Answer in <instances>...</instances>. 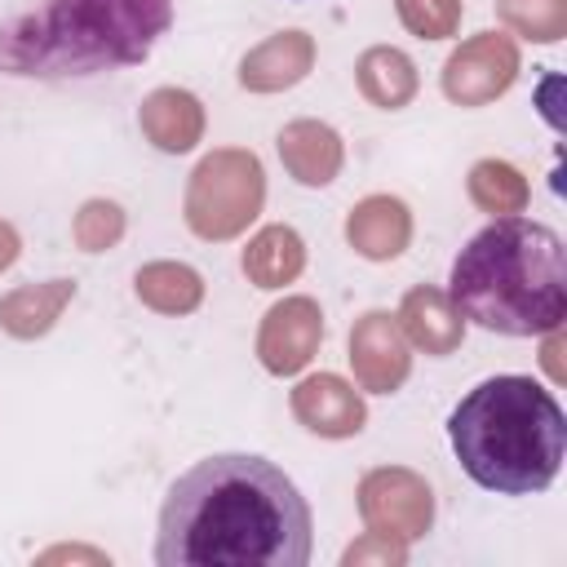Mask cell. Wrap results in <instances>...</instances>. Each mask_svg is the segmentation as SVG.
<instances>
[{"label":"cell","mask_w":567,"mask_h":567,"mask_svg":"<svg viewBox=\"0 0 567 567\" xmlns=\"http://www.w3.org/2000/svg\"><path fill=\"white\" fill-rule=\"evenodd\" d=\"M399 22L421 40H447L461 27V0H394Z\"/></svg>","instance_id":"obj_23"},{"label":"cell","mask_w":567,"mask_h":567,"mask_svg":"<svg viewBox=\"0 0 567 567\" xmlns=\"http://www.w3.org/2000/svg\"><path fill=\"white\" fill-rule=\"evenodd\" d=\"M173 0H49L0 31V66L40 80H84L151 58Z\"/></svg>","instance_id":"obj_4"},{"label":"cell","mask_w":567,"mask_h":567,"mask_svg":"<svg viewBox=\"0 0 567 567\" xmlns=\"http://www.w3.org/2000/svg\"><path fill=\"white\" fill-rule=\"evenodd\" d=\"M461 470L496 496L545 492L567 456V416L532 377H487L447 416Z\"/></svg>","instance_id":"obj_3"},{"label":"cell","mask_w":567,"mask_h":567,"mask_svg":"<svg viewBox=\"0 0 567 567\" xmlns=\"http://www.w3.org/2000/svg\"><path fill=\"white\" fill-rule=\"evenodd\" d=\"M133 292L159 315H190L204 301V279L186 261H146L133 275Z\"/></svg>","instance_id":"obj_19"},{"label":"cell","mask_w":567,"mask_h":567,"mask_svg":"<svg viewBox=\"0 0 567 567\" xmlns=\"http://www.w3.org/2000/svg\"><path fill=\"white\" fill-rule=\"evenodd\" d=\"M292 416L319 434V439H350L363 430L368 421V408H363V394L337 377V372H315L306 381H297L292 390Z\"/></svg>","instance_id":"obj_10"},{"label":"cell","mask_w":567,"mask_h":567,"mask_svg":"<svg viewBox=\"0 0 567 567\" xmlns=\"http://www.w3.org/2000/svg\"><path fill=\"white\" fill-rule=\"evenodd\" d=\"M266 204V173L252 151L221 146L204 155L186 182V226L199 239H235L248 230V221Z\"/></svg>","instance_id":"obj_5"},{"label":"cell","mask_w":567,"mask_h":567,"mask_svg":"<svg viewBox=\"0 0 567 567\" xmlns=\"http://www.w3.org/2000/svg\"><path fill=\"white\" fill-rule=\"evenodd\" d=\"M359 514L368 532L390 540H421L434 523V492L416 470L377 465L359 478Z\"/></svg>","instance_id":"obj_6"},{"label":"cell","mask_w":567,"mask_h":567,"mask_svg":"<svg viewBox=\"0 0 567 567\" xmlns=\"http://www.w3.org/2000/svg\"><path fill=\"white\" fill-rule=\"evenodd\" d=\"M354 80H359V93H363L372 106H381V111L408 106V102L416 97V84H421L412 58H408L403 49H390V44L368 49V53L359 58V66H354Z\"/></svg>","instance_id":"obj_18"},{"label":"cell","mask_w":567,"mask_h":567,"mask_svg":"<svg viewBox=\"0 0 567 567\" xmlns=\"http://www.w3.org/2000/svg\"><path fill=\"white\" fill-rule=\"evenodd\" d=\"M137 128L155 151L182 155L204 137V106L186 89H155L137 106Z\"/></svg>","instance_id":"obj_15"},{"label":"cell","mask_w":567,"mask_h":567,"mask_svg":"<svg viewBox=\"0 0 567 567\" xmlns=\"http://www.w3.org/2000/svg\"><path fill=\"white\" fill-rule=\"evenodd\" d=\"M58 558H89V563H106V558H102L97 549H66V545H62V549H49V554H44V563H58Z\"/></svg>","instance_id":"obj_26"},{"label":"cell","mask_w":567,"mask_h":567,"mask_svg":"<svg viewBox=\"0 0 567 567\" xmlns=\"http://www.w3.org/2000/svg\"><path fill=\"white\" fill-rule=\"evenodd\" d=\"M71 235H75V244H80L84 252H106V248H115L120 235H124V208L111 204V199H89V204L75 213Z\"/></svg>","instance_id":"obj_22"},{"label":"cell","mask_w":567,"mask_h":567,"mask_svg":"<svg viewBox=\"0 0 567 567\" xmlns=\"http://www.w3.org/2000/svg\"><path fill=\"white\" fill-rule=\"evenodd\" d=\"M518 80V44L501 31H483L452 49L443 62V93L456 106H487Z\"/></svg>","instance_id":"obj_7"},{"label":"cell","mask_w":567,"mask_h":567,"mask_svg":"<svg viewBox=\"0 0 567 567\" xmlns=\"http://www.w3.org/2000/svg\"><path fill=\"white\" fill-rule=\"evenodd\" d=\"M18 230L9 226V221H0V270H9L13 266V257H18Z\"/></svg>","instance_id":"obj_25"},{"label":"cell","mask_w":567,"mask_h":567,"mask_svg":"<svg viewBox=\"0 0 567 567\" xmlns=\"http://www.w3.org/2000/svg\"><path fill=\"white\" fill-rule=\"evenodd\" d=\"M496 18L536 44H554L567 35V0H496Z\"/></svg>","instance_id":"obj_21"},{"label":"cell","mask_w":567,"mask_h":567,"mask_svg":"<svg viewBox=\"0 0 567 567\" xmlns=\"http://www.w3.org/2000/svg\"><path fill=\"white\" fill-rule=\"evenodd\" d=\"M545 368H549V377H554V381H563V368H558V328L549 332V346H545Z\"/></svg>","instance_id":"obj_27"},{"label":"cell","mask_w":567,"mask_h":567,"mask_svg":"<svg viewBox=\"0 0 567 567\" xmlns=\"http://www.w3.org/2000/svg\"><path fill=\"white\" fill-rule=\"evenodd\" d=\"M394 319H399L408 346H416L425 354H452L465 337V315L456 310V301L443 288H430V284L408 288Z\"/></svg>","instance_id":"obj_13"},{"label":"cell","mask_w":567,"mask_h":567,"mask_svg":"<svg viewBox=\"0 0 567 567\" xmlns=\"http://www.w3.org/2000/svg\"><path fill=\"white\" fill-rule=\"evenodd\" d=\"M408 558V549H403V540H390V536H377V532H368L363 540H354L346 554H341V563L346 567H359V563H381V567H399Z\"/></svg>","instance_id":"obj_24"},{"label":"cell","mask_w":567,"mask_h":567,"mask_svg":"<svg viewBox=\"0 0 567 567\" xmlns=\"http://www.w3.org/2000/svg\"><path fill=\"white\" fill-rule=\"evenodd\" d=\"M323 341V315L315 297H284L279 306L266 310L257 328V359L275 377L301 372Z\"/></svg>","instance_id":"obj_8"},{"label":"cell","mask_w":567,"mask_h":567,"mask_svg":"<svg viewBox=\"0 0 567 567\" xmlns=\"http://www.w3.org/2000/svg\"><path fill=\"white\" fill-rule=\"evenodd\" d=\"M159 567H306L310 505L266 456L213 452L182 470L159 505Z\"/></svg>","instance_id":"obj_1"},{"label":"cell","mask_w":567,"mask_h":567,"mask_svg":"<svg viewBox=\"0 0 567 567\" xmlns=\"http://www.w3.org/2000/svg\"><path fill=\"white\" fill-rule=\"evenodd\" d=\"M470 199H474V208H483L492 217H514V213L527 208L532 190H527V177L514 164H505V159H478L470 168Z\"/></svg>","instance_id":"obj_20"},{"label":"cell","mask_w":567,"mask_h":567,"mask_svg":"<svg viewBox=\"0 0 567 567\" xmlns=\"http://www.w3.org/2000/svg\"><path fill=\"white\" fill-rule=\"evenodd\" d=\"M315 66V40L306 31H275L239 62V84L248 93H279L310 75Z\"/></svg>","instance_id":"obj_11"},{"label":"cell","mask_w":567,"mask_h":567,"mask_svg":"<svg viewBox=\"0 0 567 567\" xmlns=\"http://www.w3.org/2000/svg\"><path fill=\"white\" fill-rule=\"evenodd\" d=\"M346 239L368 261H394L412 239V213L394 195H368L346 217Z\"/></svg>","instance_id":"obj_12"},{"label":"cell","mask_w":567,"mask_h":567,"mask_svg":"<svg viewBox=\"0 0 567 567\" xmlns=\"http://www.w3.org/2000/svg\"><path fill=\"white\" fill-rule=\"evenodd\" d=\"M275 146H279V159H284L288 177L301 182V186H328L341 173V159H346V146H341L337 128H328L319 120L284 124Z\"/></svg>","instance_id":"obj_14"},{"label":"cell","mask_w":567,"mask_h":567,"mask_svg":"<svg viewBox=\"0 0 567 567\" xmlns=\"http://www.w3.org/2000/svg\"><path fill=\"white\" fill-rule=\"evenodd\" d=\"M350 368H354V381L372 394H394L408 381L412 350H408V337H403L394 315L368 310L363 319H354V328H350Z\"/></svg>","instance_id":"obj_9"},{"label":"cell","mask_w":567,"mask_h":567,"mask_svg":"<svg viewBox=\"0 0 567 567\" xmlns=\"http://www.w3.org/2000/svg\"><path fill=\"white\" fill-rule=\"evenodd\" d=\"M456 310L501 337H545L567 319V252L532 217H496L452 261Z\"/></svg>","instance_id":"obj_2"},{"label":"cell","mask_w":567,"mask_h":567,"mask_svg":"<svg viewBox=\"0 0 567 567\" xmlns=\"http://www.w3.org/2000/svg\"><path fill=\"white\" fill-rule=\"evenodd\" d=\"M239 266H244V275H248L257 288H284V284H292V279L301 275V266H306V244H301V235H297L292 226H261V230L248 239Z\"/></svg>","instance_id":"obj_17"},{"label":"cell","mask_w":567,"mask_h":567,"mask_svg":"<svg viewBox=\"0 0 567 567\" xmlns=\"http://www.w3.org/2000/svg\"><path fill=\"white\" fill-rule=\"evenodd\" d=\"M75 284L71 279H44V284H22L9 297H0V328L18 341H35L44 337L58 315L71 306Z\"/></svg>","instance_id":"obj_16"}]
</instances>
